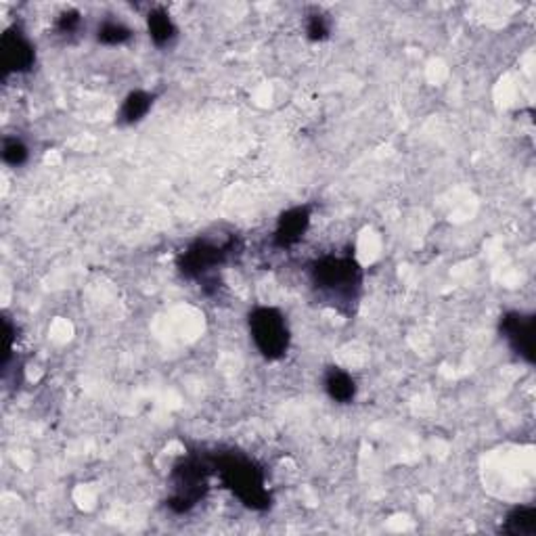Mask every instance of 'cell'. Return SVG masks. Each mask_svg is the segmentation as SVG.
<instances>
[{
  "label": "cell",
  "instance_id": "cell-15",
  "mask_svg": "<svg viewBox=\"0 0 536 536\" xmlns=\"http://www.w3.org/2000/svg\"><path fill=\"white\" fill-rule=\"evenodd\" d=\"M307 34L308 39L313 42H321L325 40L329 36V23L325 17H323L321 13H315L308 17V23H307Z\"/></svg>",
  "mask_w": 536,
  "mask_h": 536
},
{
  "label": "cell",
  "instance_id": "cell-10",
  "mask_svg": "<svg viewBox=\"0 0 536 536\" xmlns=\"http://www.w3.org/2000/svg\"><path fill=\"white\" fill-rule=\"evenodd\" d=\"M503 534L509 536H534L536 534V509L532 505L514 507L505 517Z\"/></svg>",
  "mask_w": 536,
  "mask_h": 536
},
{
  "label": "cell",
  "instance_id": "cell-9",
  "mask_svg": "<svg viewBox=\"0 0 536 536\" xmlns=\"http://www.w3.org/2000/svg\"><path fill=\"white\" fill-rule=\"evenodd\" d=\"M325 390L329 398L340 404L352 402L354 396H357V384H354L352 376L340 369V367H332L325 373Z\"/></svg>",
  "mask_w": 536,
  "mask_h": 536
},
{
  "label": "cell",
  "instance_id": "cell-8",
  "mask_svg": "<svg viewBox=\"0 0 536 536\" xmlns=\"http://www.w3.org/2000/svg\"><path fill=\"white\" fill-rule=\"evenodd\" d=\"M308 227H310V210L307 205L288 210L277 222L275 237H272V239H275V246L281 249L296 246L298 241H302V237L308 230Z\"/></svg>",
  "mask_w": 536,
  "mask_h": 536
},
{
  "label": "cell",
  "instance_id": "cell-6",
  "mask_svg": "<svg viewBox=\"0 0 536 536\" xmlns=\"http://www.w3.org/2000/svg\"><path fill=\"white\" fill-rule=\"evenodd\" d=\"M534 327L532 315L507 313L501 316V335L507 340L511 350L530 365L534 363Z\"/></svg>",
  "mask_w": 536,
  "mask_h": 536
},
{
  "label": "cell",
  "instance_id": "cell-4",
  "mask_svg": "<svg viewBox=\"0 0 536 536\" xmlns=\"http://www.w3.org/2000/svg\"><path fill=\"white\" fill-rule=\"evenodd\" d=\"M235 249H237L235 237H229V239L222 243H216L212 239L193 241L178 258L180 275L185 279H191V281H199L205 291L208 290V285L216 283L214 279L216 268L222 266L224 262H229L230 255L235 254Z\"/></svg>",
  "mask_w": 536,
  "mask_h": 536
},
{
  "label": "cell",
  "instance_id": "cell-1",
  "mask_svg": "<svg viewBox=\"0 0 536 536\" xmlns=\"http://www.w3.org/2000/svg\"><path fill=\"white\" fill-rule=\"evenodd\" d=\"M310 281L333 307L350 310L360 296L363 271L352 255H323L310 266Z\"/></svg>",
  "mask_w": 536,
  "mask_h": 536
},
{
  "label": "cell",
  "instance_id": "cell-12",
  "mask_svg": "<svg viewBox=\"0 0 536 536\" xmlns=\"http://www.w3.org/2000/svg\"><path fill=\"white\" fill-rule=\"evenodd\" d=\"M147 28L149 36L158 47H166L168 42H172L174 36H177V28L170 20V15L166 13L164 9H153L147 17Z\"/></svg>",
  "mask_w": 536,
  "mask_h": 536
},
{
  "label": "cell",
  "instance_id": "cell-13",
  "mask_svg": "<svg viewBox=\"0 0 536 536\" xmlns=\"http://www.w3.org/2000/svg\"><path fill=\"white\" fill-rule=\"evenodd\" d=\"M130 36H133V32H130L124 23H117V22H105L97 32L99 42H103V45H109V47L124 45V42L130 40Z\"/></svg>",
  "mask_w": 536,
  "mask_h": 536
},
{
  "label": "cell",
  "instance_id": "cell-7",
  "mask_svg": "<svg viewBox=\"0 0 536 536\" xmlns=\"http://www.w3.org/2000/svg\"><path fill=\"white\" fill-rule=\"evenodd\" d=\"M0 57H3L4 76L26 73L34 67L36 51L20 28H9L0 39Z\"/></svg>",
  "mask_w": 536,
  "mask_h": 536
},
{
  "label": "cell",
  "instance_id": "cell-14",
  "mask_svg": "<svg viewBox=\"0 0 536 536\" xmlns=\"http://www.w3.org/2000/svg\"><path fill=\"white\" fill-rule=\"evenodd\" d=\"M3 160L9 166H22L28 161V147L20 139H7L3 147Z\"/></svg>",
  "mask_w": 536,
  "mask_h": 536
},
{
  "label": "cell",
  "instance_id": "cell-2",
  "mask_svg": "<svg viewBox=\"0 0 536 536\" xmlns=\"http://www.w3.org/2000/svg\"><path fill=\"white\" fill-rule=\"evenodd\" d=\"M214 470L220 476V482L254 511H266L271 507V492L266 490L262 467L246 454L229 451L214 453Z\"/></svg>",
  "mask_w": 536,
  "mask_h": 536
},
{
  "label": "cell",
  "instance_id": "cell-16",
  "mask_svg": "<svg viewBox=\"0 0 536 536\" xmlns=\"http://www.w3.org/2000/svg\"><path fill=\"white\" fill-rule=\"evenodd\" d=\"M78 26H80V13H78V11H65V13H61V15H59L57 28H59L64 34L76 32Z\"/></svg>",
  "mask_w": 536,
  "mask_h": 536
},
{
  "label": "cell",
  "instance_id": "cell-11",
  "mask_svg": "<svg viewBox=\"0 0 536 536\" xmlns=\"http://www.w3.org/2000/svg\"><path fill=\"white\" fill-rule=\"evenodd\" d=\"M153 97L145 91H134L124 99L122 109H120V122L122 124H134L143 120L147 116V111L151 109Z\"/></svg>",
  "mask_w": 536,
  "mask_h": 536
},
{
  "label": "cell",
  "instance_id": "cell-3",
  "mask_svg": "<svg viewBox=\"0 0 536 536\" xmlns=\"http://www.w3.org/2000/svg\"><path fill=\"white\" fill-rule=\"evenodd\" d=\"M216 473L212 454L189 453L172 467V495L168 497V509L174 514H189L202 498L208 495L210 476Z\"/></svg>",
  "mask_w": 536,
  "mask_h": 536
},
{
  "label": "cell",
  "instance_id": "cell-5",
  "mask_svg": "<svg viewBox=\"0 0 536 536\" xmlns=\"http://www.w3.org/2000/svg\"><path fill=\"white\" fill-rule=\"evenodd\" d=\"M249 333L255 348L268 360L285 357L290 348V327L281 310L272 307H258L249 313Z\"/></svg>",
  "mask_w": 536,
  "mask_h": 536
}]
</instances>
